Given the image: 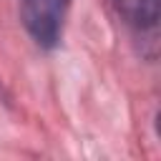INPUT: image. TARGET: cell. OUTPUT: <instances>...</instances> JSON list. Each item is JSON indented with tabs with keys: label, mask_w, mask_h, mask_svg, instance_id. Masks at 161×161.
Listing matches in <instances>:
<instances>
[{
	"label": "cell",
	"mask_w": 161,
	"mask_h": 161,
	"mask_svg": "<svg viewBox=\"0 0 161 161\" xmlns=\"http://www.w3.org/2000/svg\"><path fill=\"white\" fill-rule=\"evenodd\" d=\"M70 0H23L20 20L40 48H55L63 35V23Z\"/></svg>",
	"instance_id": "obj_1"
},
{
	"label": "cell",
	"mask_w": 161,
	"mask_h": 161,
	"mask_svg": "<svg viewBox=\"0 0 161 161\" xmlns=\"http://www.w3.org/2000/svg\"><path fill=\"white\" fill-rule=\"evenodd\" d=\"M118 15L136 28H153L158 20V0H113Z\"/></svg>",
	"instance_id": "obj_2"
}]
</instances>
